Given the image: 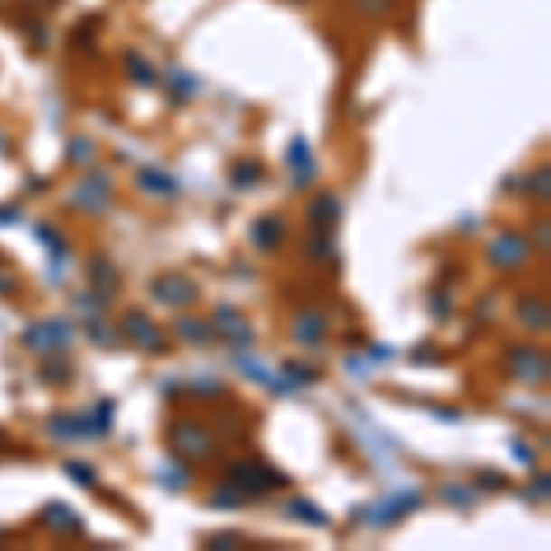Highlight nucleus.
I'll return each mask as SVG.
<instances>
[{
  "mask_svg": "<svg viewBox=\"0 0 551 551\" xmlns=\"http://www.w3.org/2000/svg\"><path fill=\"white\" fill-rule=\"evenodd\" d=\"M122 63H126V70H129V78L136 81V85H154L158 81V74H154V67L144 60V55L136 51V48H129L126 55H122Z\"/></svg>",
  "mask_w": 551,
  "mask_h": 551,
  "instance_id": "nucleus-1",
  "label": "nucleus"
},
{
  "mask_svg": "<svg viewBox=\"0 0 551 551\" xmlns=\"http://www.w3.org/2000/svg\"><path fill=\"white\" fill-rule=\"evenodd\" d=\"M353 8L360 15H368V19H378V15L390 12V0H353Z\"/></svg>",
  "mask_w": 551,
  "mask_h": 551,
  "instance_id": "nucleus-2",
  "label": "nucleus"
},
{
  "mask_svg": "<svg viewBox=\"0 0 551 551\" xmlns=\"http://www.w3.org/2000/svg\"><path fill=\"white\" fill-rule=\"evenodd\" d=\"M291 5H302V0H291Z\"/></svg>",
  "mask_w": 551,
  "mask_h": 551,
  "instance_id": "nucleus-3",
  "label": "nucleus"
}]
</instances>
